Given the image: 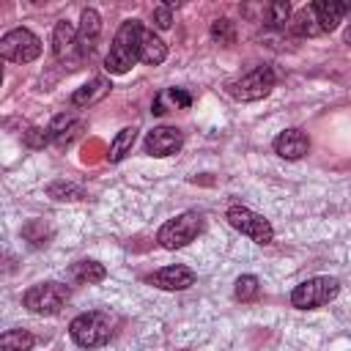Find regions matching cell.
Returning <instances> with one entry per match:
<instances>
[{
  "label": "cell",
  "instance_id": "obj_1",
  "mask_svg": "<svg viewBox=\"0 0 351 351\" xmlns=\"http://www.w3.org/2000/svg\"><path fill=\"white\" fill-rule=\"evenodd\" d=\"M143 22L140 19H126L112 36L110 52L104 58L107 74H126L137 60H140V38H143Z\"/></svg>",
  "mask_w": 351,
  "mask_h": 351
},
{
  "label": "cell",
  "instance_id": "obj_2",
  "mask_svg": "<svg viewBox=\"0 0 351 351\" xmlns=\"http://www.w3.org/2000/svg\"><path fill=\"white\" fill-rule=\"evenodd\" d=\"M112 315L104 310H90V313H80L71 318L69 324V335L80 348H101L104 343H110L112 337Z\"/></svg>",
  "mask_w": 351,
  "mask_h": 351
},
{
  "label": "cell",
  "instance_id": "obj_3",
  "mask_svg": "<svg viewBox=\"0 0 351 351\" xmlns=\"http://www.w3.org/2000/svg\"><path fill=\"white\" fill-rule=\"evenodd\" d=\"M200 233H203V214L200 211H184V214L167 219L156 230V244L162 250H181V247L192 244Z\"/></svg>",
  "mask_w": 351,
  "mask_h": 351
},
{
  "label": "cell",
  "instance_id": "obj_4",
  "mask_svg": "<svg viewBox=\"0 0 351 351\" xmlns=\"http://www.w3.org/2000/svg\"><path fill=\"white\" fill-rule=\"evenodd\" d=\"M340 293V280L321 274V277H310L302 280L293 291H291V304L299 310H318L324 304H329L332 299H337Z\"/></svg>",
  "mask_w": 351,
  "mask_h": 351
},
{
  "label": "cell",
  "instance_id": "obj_5",
  "mask_svg": "<svg viewBox=\"0 0 351 351\" xmlns=\"http://www.w3.org/2000/svg\"><path fill=\"white\" fill-rule=\"evenodd\" d=\"M71 299V288L63 282H36L22 293V304L36 315H58Z\"/></svg>",
  "mask_w": 351,
  "mask_h": 351
},
{
  "label": "cell",
  "instance_id": "obj_6",
  "mask_svg": "<svg viewBox=\"0 0 351 351\" xmlns=\"http://www.w3.org/2000/svg\"><path fill=\"white\" fill-rule=\"evenodd\" d=\"M225 219H228V225L233 228V230H239L241 236H250L255 244H261V247H266V244H271L274 241V228H271V222L263 217V214H255L252 208H247V206H230L228 211H225Z\"/></svg>",
  "mask_w": 351,
  "mask_h": 351
},
{
  "label": "cell",
  "instance_id": "obj_7",
  "mask_svg": "<svg viewBox=\"0 0 351 351\" xmlns=\"http://www.w3.org/2000/svg\"><path fill=\"white\" fill-rule=\"evenodd\" d=\"M41 38L27 27H14L0 38V55L8 63H33L41 55Z\"/></svg>",
  "mask_w": 351,
  "mask_h": 351
},
{
  "label": "cell",
  "instance_id": "obj_8",
  "mask_svg": "<svg viewBox=\"0 0 351 351\" xmlns=\"http://www.w3.org/2000/svg\"><path fill=\"white\" fill-rule=\"evenodd\" d=\"M274 82H277L274 69H271V66H258V69H252L250 74H244L241 80L228 82V93H230L236 101H258V99H263V96L271 93Z\"/></svg>",
  "mask_w": 351,
  "mask_h": 351
},
{
  "label": "cell",
  "instance_id": "obj_9",
  "mask_svg": "<svg viewBox=\"0 0 351 351\" xmlns=\"http://www.w3.org/2000/svg\"><path fill=\"white\" fill-rule=\"evenodd\" d=\"M181 145H184V134L176 126H156L143 140V148L151 156H173L181 151Z\"/></svg>",
  "mask_w": 351,
  "mask_h": 351
},
{
  "label": "cell",
  "instance_id": "obj_10",
  "mask_svg": "<svg viewBox=\"0 0 351 351\" xmlns=\"http://www.w3.org/2000/svg\"><path fill=\"white\" fill-rule=\"evenodd\" d=\"M99 33H101V16H99V11L96 8H85L82 16H80V27H77L74 60H82V58H88L96 49Z\"/></svg>",
  "mask_w": 351,
  "mask_h": 351
},
{
  "label": "cell",
  "instance_id": "obj_11",
  "mask_svg": "<svg viewBox=\"0 0 351 351\" xmlns=\"http://www.w3.org/2000/svg\"><path fill=\"white\" fill-rule=\"evenodd\" d=\"M195 280H197V274L189 266H181V263L165 266V269L145 277V282H151L154 288H162V291H186V288L195 285Z\"/></svg>",
  "mask_w": 351,
  "mask_h": 351
},
{
  "label": "cell",
  "instance_id": "obj_12",
  "mask_svg": "<svg viewBox=\"0 0 351 351\" xmlns=\"http://www.w3.org/2000/svg\"><path fill=\"white\" fill-rule=\"evenodd\" d=\"M271 148H274V154H277V156L296 162V159L307 156V151H310V137H307V132H302V129L291 126V129H282V132L274 137Z\"/></svg>",
  "mask_w": 351,
  "mask_h": 351
},
{
  "label": "cell",
  "instance_id": "obj_13",
  "mask_svg": "<svg viewBox=\"0 0 351 351\" xmlns=\"http://www.w3.org/2000/svg\"><path fill=\"white\" fill-rule=\"evenodd\" d=\"M74 47H77V27L69 19H60L52 30V55H55V60L74 63Z\"/></svg>",
  "mask_w": 351,
  "mask_h": 351
},
{
  "label": "cell",
  "instance_id": "obj_14",
  "mask_svg": "<svg viewBox=\"0 0 351 351\" xmlns=\"http://www.w3.org/2000/svg\"><path fill=\"white\" fill-rule=\"evenodd\" d=\"M348 8H351V3H340V0H315V3H310V11L315 14L318 27L324 33L335 30L340 25V19L348 14Z\"/></svg>",
  "mask_w": 351,
  "mask_h": 351
},
{
  "label": "cell",
  "instance_id": "obj_15",
  "mask_svg": "<svg viewBox=\"0 0 351 351\" xmlns=\"http://www.w3.org/2000/svg\"><path fill=\"white\" fill-rule=\"evenodd\" d=\"M167 58V44L148 27H143V38H140V63L145 66H159Z\"/></svg>",
  "mask_w": 351,
  "mask_h": 351
},
{
  "label": "cell",
  "instance_id": "obj_16",
  "mask_svg": "<svg viewBox=\"0 0 351 351\" xmlns=\"http://www.w3.org/2000/svg\"><path fill=\"white\" fill-rule=\"evenodd\" d=\"M110 90V80L107 77H93L90 82L80 85L74 93H71V107H90L96 104L99 99H104Z\"/></svg>",
  "mask_w": 351,
  "mask_h": 351
},
{
  "label": "cell",
  "instance_id": "obj_17",
  "mask_svg": "<svg viewBox=\"0 0 351 351\" xmlns=\"http://www.w3.org/2000/svg\"><path fill=\"white\" fill-rule=\"evenodd\" d=\"M104 277H107V269L99 261H77L69 269V280L80 285H93V282H101Z\"/></svg>",
  "mask_w": 351,
  "mask_h": 351
},
{
  "label": "cell",
  "instance_id": "obj_18",
  "mask_svg": "<svg viewBox=\"0 0 351 351\" xmlns=\"http://www.w3.org/2000/svg\"><path fill=\"white\" fill-rule=\"evenodd\" d=\"M47 129H49L55 145H69V143L80 134V121H77L74 115H66V112H63V115H58Z\"/></svg>",
  "mask_w": 351,
  "mask_h": 351
},
{
  "label": "cell",
  "instance_id": "obj_19",
  "mask_svg": "<svg viewBox=\"0 0 351 351\" xmlns=\"http://www.w3.org/2000/svg\"><path fill=\"white\" fill-rule=\"evenodd\" d=\"M36 335L27 329H5L0 337V351H33Z\"/></svg>",
  "mask_w": 351,
  "mask_h": 351
},
{
  "label": "cell",
  "instance_id": "obj_20",
  "mask_svg": "<svg viewBox=\"0 0 351 351\" xmlns=\"http://www.w3.org/2000/svg\"><path fill=\"white\" fill-rule=\"evenodd\" d=\"M134 140H137V126H123V129L115 134V140L110 143L107 162H121V159H123V156L132 151Z\"/></svg>",
  "mask_w": 351,
  "mask_h": 351
},
{
  "label": "cell",
  "instance_id": "obj_21",
  "mask_svg": "<svg viewBox=\"0 0 351 351\" xmlns=\"http://www.w3.org/2000/svg\"><path fill=\"white\" fill-rule=\"evenodd\" d=\"M263 25L266 27H274V30H282L285 25H288V19H291V5L285 3V0H277V3H269V5H263Z\"/></svg>",
  "mask_w": 351,
  "mask_h": 351
},
{
  "label": "cell",
  "instance_id": "obj_22",
  "mask_svg": "<svg viewBox=\"0 0 351 351\" xmlns=\"http://www.w3.org/2000/svg\"><path fill=\"white\" fill-rule=\"evenodd\" d=\"M291 30H293V36H299V38H310V36H318V33H324L321 27H318V19H315V14L310 11V8H302L296 16H293V22H291Z\"/></svg>",
  "mask_w": 351,
  "mask_h": 351
},
{
  "label": "cell",
  "instance_id": "obj_23",
  "mask_svg": "<svg viewBox=\"0 0 351 351\" xmlns=\"http://www.w3.org/2000/svg\"><path fill=\"white\" fill-rule=\"evenodd\" d=\"M47 195L55 200H85V189L71 181H52L47 186Z\"/></svg>",
  "mask_w": 351,
  "mask_h": 351
},
{
  "label": "cell",
  "instance_id": "obj_24",
  "mask_svg": "<svg viewBox=\"0 0 351 351\" xmlns=\"http://www.w3.org/2000/svg\"><path fill=\"white\" fill-rule=\"evenodd\" d=\"M258 293H261V280L255 274H241L236 280V285H233V296L239 302H255Z\"/></svg>",
  "mask_w": 351,
  "mask_h": 351
},
{
  "label": "cell",
  "instance_id": "obj_25",
  "mask_svg": "<svg viewBox=\"0 0 351 351\" xmlns=\"http://www.w3.org/2000/svg\"><path fill=\"white\" fill-rule=\"evenodd\" d=\"M49 233H52V230L47 228V222H44V219H30V222H25V225H22V239H25V241H30L33 247L47 244Z\"/></svg>",
  "mask_w": 351,
  "mask_h": 351
},
{
  "label": "cell",
  "instance_id": "obj_26",
  "mask_svg": "<svg viewBox=\"0 0 351 351\" xmlns=\"http://www.w3.org/2000/svg\"><path fill=\"white\" fill-rule=\"evenodd\" d=\"M208 33H211V38H214V41H219V44H225V47L236 41V25H233L228 16H219V19H214Z\"/></svg>",
  "mask_w": 351,
  "mask_h": 351
},
{
  "label": "cell",
  "instance_id": "obj_27",
  "mask_svg": "<svg viewBox=\"0 0 351 351\" xmlns=\"http://www.w3.org/2000/svg\"><path fill=\"white\" fill-rule=\"evenodd\" d=\"M22 143L27 145V148H33V151H38V148H44V145H49L52 143V134H49V129L44 126H30L25 134H22Z\"/></svg>",
  "mask_w": 351,
  "mask_h": 351
},
{
  "label": "cell",
  "instance_id": "obj_28",
  "mask_svg": "<svg viewBox=\"0 0 351 351\" xmlns=\"http://www.w3.org/2000/svg\"><path fill=\"white\" fill-rule=\"evenodd\" d=\"M159 99L162 101H170L173 107H189L192 104V96L181 88H167V90H159Z\"/></svg>",
  "mask_w": 351,
  "mask_h": 351
},
{
  "label": "cell",
  "instance_id": "obj_29",
  "mask_svg": "<svg viewBox=\"0 0 351 351\" xmlns=\"http://www.w3.org/2000/svg\"><path fill=\"white\" fill-rule=\"evenodd\" d=\"M154 25L159 30H167L173 25V5H156L154 8Z\"/></svg>",
  "mask_w": 351,
  "mask_h": 351
},
{
  "label": "cell",
  "instance_id": "obj_30",
  "mask_svg": "<svg viewBox=\"0 0 351 351\" xmlns=\"http://www.w3.org/2000/svg\"><path fill=\"white\" fill-rule=\"evenodd\" d=\"M184 351H186V348H184Z\"/></svg>",
  "mask_w": 351,
  "mask_h": 351
}]
</instances>
